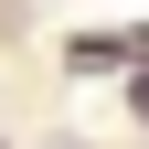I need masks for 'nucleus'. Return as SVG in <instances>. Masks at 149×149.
<instances>
[{"label": "nucleus", "mask_w": 149, "mask_h": 149, "mask_svg": "<svg viewBox=\"0 0 149 149\" xmlns=\"http://www.w3.org/2000/svg\"><path fill=\"white\" fill-rule=\"evenodd\" d=\"M128 107H139V117H149V85H128Z\"/></svg>", "instance_id": "obj_1"}]
</instances>
